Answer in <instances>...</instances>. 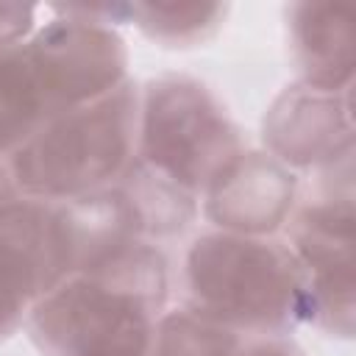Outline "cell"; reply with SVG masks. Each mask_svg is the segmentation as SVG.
<instances>
[{"instance_id":"1","label":"cell","mask_w":356,"mask_h":356,"mask_svg":"<svg viewBox=\"0 0 356 356\" xmlns=\"http://www.w3.org/2000/svg\"><path fill=\"white\" fill-rule=\"evenodd\" d=\"M125 150V128L122 111H108L100 106L97 111H86L72 117L50 131L42 139L39 159H33L28 170V181L39 178V186H83L86 181H97L103 172L114 170Z\"/></svg>"},{"instance_id":"2","label":"cell","mask_w":356,"mask_h":356,"mask_svg":"<svg viewBox=\"0 0 356 356\" xmlns=\"http://www.w3.org/2000/svg\"><path fill=\"white\" fill-rule=\"evenodd\" d=\"M33 209L0 211V323L11 317L31 289L44 281V270L56 267L64 228L42 225Z\"/></svg>"},{"instance_id":"3","label":"cell","mask_w":356,"mask_h":356,"mask_svg":"<svg viewBox=\"0 0 356 356\" xmlns=\"http://www.w3.org/2000/svg\"><path fill=\"white\" fill-rule=\"evenodd\" d=\"M25 64H0V145L6 139H17L19 131L25 136L31 117L36 111L33 103V78L22 70Z\"/></svg>"},{"instance_id":"4","label":"cell","mask_w":356,"mask_h":356,"mask_svg":"<svg viewBox=\"0 0 356 356\" xmlns=\"http://www.w3.org/2000/svg\"><path fill=\"white\" fill-rule=\"evenodd\" d=\"M172 325L178 328L172 337V345H175V353L181 356H220V337H214V331H206V328H197L195 323H189L186 317H175Z\"/></svg>"},{"instance_id":"5","label":"cell","mask_w":356,"mask_h":356,"mask_svg":"<svg viewBox=\"0 0 356 356\" xmlns=\"http://www.w3.org/2000/svg\"><path fill=\"white\" fill-rule=\"evenodd\" d=\"M250 356H286V353H278V350H256Z\"/></svg>"}]
</instances>
